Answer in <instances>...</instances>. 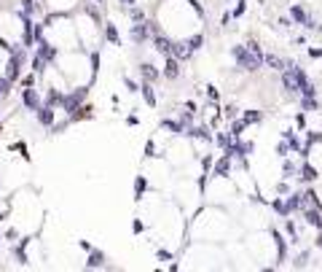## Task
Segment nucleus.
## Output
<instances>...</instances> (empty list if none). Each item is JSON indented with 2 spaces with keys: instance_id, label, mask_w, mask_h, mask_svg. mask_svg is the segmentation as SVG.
<instances>
[{
  "instance_id": "f257e3e1",
  "label": "nucleus",
  "mask_w": 322,
  "mask_h": 272,
  "mask_svg": "<svg viewBox=\"0 0 322 272\" xmlns=\"http://www.w3.org/2000/svg\"><path fill=\"white\" fill-rule=\"evenodd\" d=\"M231 57L234 62H237V67L239 71H245V73H258L263 67V59L258 57V54H253L247 49V43H237V46H231Z\"/></svg>"
},
{
  "instance_id": "f03ea898",
  "label": "nucleus",
  "mask_w": 322,
  "mask_h": 272,
  "mask_svg": "<svg viewBox=\"0 0 322 272\" xmlns=\"http://www.w3.org/2000/svg\"><path fill=\"white\" fill-rule=\"evenodd\" d=\"M129 38H132V43H135V46H143V43L151 41L153 33H151V25H148V19H145V22H132Z\"/></svg>"
},
{
  "instance_id": "7ed1b4c3",
  "label": "nucleus",
  "mask_w": 322,
  "mask_h": 272,
  "mask_svg": "<svg viewBox=\"0 0 322 272\" xmlns=\"http://www.w3.org/2000/svg\"><path fill=\"white\" fill-rule=\"evenodd\" d=\"M231 165H234V154H221V157L215 159V167H212V178H218V181H226V178L231 175Z\"/></svg>"
},
{
  "instance_id": "20e7f679",
  "label": "nucleus",
  "mask_w": 322,
  "mask_h": 272,
  "mask_svg": "<svg viewBox=\"0 0 322 272\" xmlns=\"http://www.w3.org/2000/svg\"><path fill=\"white\" fill-rule=\"evenodd\" d=\"M183 62H180L177 57H172V54H167V57H164V67H161V76L167 81H177L180 76H183Z\"/></svg>"
},
{
  "instance_id": "39448f33",
  "label": "nucleus",
  "mask_w": 322,
  "mask_h": 272,
  "mask_svg": "<svg viewBox=\"0 0 322 272\" xmlns=\"http://www.w3.org/2000/svg\"><path fill=\"white\" fill-rule=\"evenodd\" d=\"M22 105L27 108V111H38V108L43 105V95L38 92L35 87H27V89H22Z\"/></svg>"
},
{
  "instance_id": "423d86ee",
  "label": "nucleus",
  "mask_w": 322,
  "mask_h": 272,
  "mask_svg": "<svg viewBox=\"0 0 322 272\" xmlns=\"http://www.w3.org/2000/svg\"><path fill=\"white\" fill-rule=\"evenodd\" d=\"M193 54H196V51L191 49L188 38H175V41H172V57H177L180 62H188Z\"/></svg>"
},
{
  "instance_id": "0eeeda50",
  "label": "nucleus",
  "mask_w": 322,
  "mask_h": 272,
  "mask_svg": "<svg viewBox=\"0 0 322 272\" xmlns=\"http://www.w3.org/2000/svg\"><path fill=\"white\" fill-rule=\"evenodd\" d=\"M35 119H38V124H41V127H46V129H51L54 124H57V108H51V105H41L35 111Z\"/></svg>"
},
{
  "instance_id": "6e6552de",
  "label": "nucleus",
  "mask_w": 322,
  "mask_h": 272,
  "mask_svg": "<svg viewBox=\"0 0 322 272\" xmlns=\"http://www.w3.org/2000/svg\"><path fill=\"white\" fill-rule=\"evenodd\" d=\"M22 17H30V19H41L43 17V6L41 0H22Z\"/></svg>"
},
{
  "instance_id": "1a4fd4ad",
  "label": "nucleus",
  "mask_w": 322,
  "mask_h": 272,
  "mask_svg": "<svg viewBox=\"0 0 322 272\" xmlns=\"http://www.w3.org/2000/svg\"><path fill=\"white\" fill-rule=\"evenodd\" d=\"M140 95H143V100H145L148 108H156V105H159V95H156V89H153L151 81H140Z\"/></svg>"
},
{
  "instance_id": "9d476101",
  "label": "nucleus",
  "mask_w": 322,
  "mask_h": 272,
  "mask_svg": "<svg viewBox=\"0 0 322 272\" xmlns=\"http://www.w3.org/2000/svg\"><path fill=\"white\" fill-rule=\"evenodd\" d=\"M140 79H143V81H151V84H156L159 79H164V76H161V67L151 65V62H143V65H140Z\"/></svg>"
},
{
  "instance_id": "9b49d317",
  "label": "nucleus",
  "mask_w": 322,
  "mask_h": 272,
  "mask_svg": "<svg viewBox=\"0 0 322 272\" xmlns=\"http://www.w3.org/2000/svg\"><path fill=\"white\" fill-rule=\"evenodd\" d=\"M263 65L269 67V71H277V73H282L287 67V59H282L279 54H263Z\"/></svg>"
},
{
  "instance_id": "f8f14e48",
  "label": "nucleus",
  "mask_w": 322,
  "mask_h": 272,
  "mask_svg": "<svg viewBox=\"0 0 322 272\" xmlns=\"http://www.w3.org/2000/svg\"><path fill=\"white\" fill-rule=\"evenodd\" d=\"M105 253L97 251V248H91L89 251V259H86V269H99V267H105Z\"/></svg>"
},
{
  "instance_id": "ddd939ff",
  "label": "nucleus",
  "mask_w": 322,
  "mask_h": 272,
  "mask_svg": "<svg viewBox=\"0 0 322 272\" xmlns=\"http://www.w3.org/2000/svg\"><path fill=\"white\" fill-rule=\"evenodd\" d=\"M290 19H293L295 22V25H306V22H309L311 17H309V14H306V9H303V6H298V3H293V6H290Z\"/></svg>"
},
{
  "instance_id": "4468645a",
  "label": "nucleus",
  "mask_w": 322,
  "mask_h": 272,
  "mask_svg": "<svg viewBox=\"0 0 322 272\" xmlns=\"http://www.w3.org/2000/svg\"><path fill=\"white\" fill-rule=\"evenodd\" d=\"M105 38H108V43H113V46H121V33H119V27L113 25L111 19H105Z\"/></svg>"
},
{
  "instance_id": "2eb2a0df",
  "label": "nucleus",
  "mask_w": 322,
  "mask_h": 272,
  "mask_svg": "<svg viewBox=\"0 0 322 272\" xmlns=\"http://www.w3.org/2000/svg\"><path fill=\"white\" fill-rule=\"evenodd\" d=\"M298 170H301V165L290 162L287 157L282 159V178H285V181H290V178H298Z\"/></svg>"
},
{
  "instance_id": "dca6fc26",
  "label": "nucleus",
  "mask_w": 322,
  "mask_h": 272,
  "mask_svg": "<svg viewBox=\"0 0 322 272\" xmlns=\"http://www.w3.org/2000/svg\"><path fill=\"white\" fill-rule=\"evenodd\" d=\"M161 129L172 132V135H185V129H183V124H180V119H177V121H172V119H161Z\"/></svg>"
},
{
  "instance_id": "f3484780",
  "label": "nucleus",
  "mask_w": 322,
  "mask_h": 272,
  "mask_svg": "<svg viewBox=\"0 0 322 272\" xmlns=\"http://www.w3.org/2000/svg\"><path fill=\"white\" fill-rule=\"evenodd\" d=\"M145 191H148V178L145 175H137L135 178V199L140 202V199L145 197Z\"/></svg>"
},
{
  "instance_id": "a211bd4d",
  "label": "nucleus",
  "mask_w": 322,
  "mask_h": 272,
  "mask_svg": "<svg viewBox=\"0 0 322 272\" xmlns=\"http://www.w3.org/2000/svg\"><path fill=\"white\" fill-rule=\"evenodd\" d=\"M242 119H245V124L250 127V124H261V121H263V113L253 108V111H245V113H242Z\"/></svg>"
},
{
  "instance_id": "6ab92c4d",
  "label": "nucleus",
  "mask_w": 322,
  "mask_h": 272,
  "mask_svg": "<svg viewBox=\"0 0 322 272\" xmlns=\"http://www.w3.org/2000/svg\"><path fill=\"white\" fill-rule=\"evenodd\" d=\"M11 92H14V81L11 79H6V76H0V97H9L11 95Z\"/></svg>"
},
{
  "instance_id": "aec40b11",
  "label": "nucleus",
  "mask_w": 322,
  "mask_h": 272,
  "mask_svg": "<svg viewBox=\"0 0 322 272\" xmlns=\"http://www.w3.org/2000/svg\"><path fill=\"white\" fill-rule=\"evenodd\" d=\"M127 11H129V19L132 22H145V11L140 9V6H129Z\"/></svg>"
},
{
  "instance_id": "412c9836",
  "label": "nucleus",
  "mask_w": 322,
  "mask_h": 272,
  "mask_svg": "<svg viewBox=\"0 0 322 272\" xmlns=\"http://www.w3.org/2000/svg\"><path fill=\"white\" fill-rule=\"evenodd\" d=\"M145 157H148V159L159 157V154H156V141H148V143H145Z\"/></svg>"
},
{
  "instance_id": "4be33fe9",
  "label": "nucleus",
  "mask_w": 322,
  "mask_h": 272,
  "mask_svg": "<svg viewBox=\"0 0 322 272\" xmlns=\"http://www.w3.org/2000/svg\"><path fill=\"white\" fill-rule=\"evenodd\" d=\"M223 116H226V119H237V105H226V111H223Z\"/></svg>"
},
{
  "instance_id": "5701e85b",
  "label": "nucleus",
  "mask_w": 322,
  "mask_h": 272,
  "mask_svg": "<svg viewBox=\"0 0 322 272\" xmlns=\"http://www.w3.org/2000/svg\"><path fill=\"white\" fill-rule=\"evenodd\" d=\"M207 97L212 100V103H218V97H221V95H218V87H212V84H209V87H207Z\"/></svg>"
},
{
  "instance_id": "b1692460",
  "label": "nucleus",
  "mask_w": 322,
  "mask_h": 272,
  "mask_svg": "<svg viewBox=\"0 0 322 272\" xmlns=\"http://www.w3.org/2000/svg\"><path fill=\"white\" fill-rule=\"evenodd\" d=\"M245 11H247V3H245V0H239V3H237V9H234V17H242Z\"/></svg>"
},
{
  "instance_id": "393cba45",
  "label": "nucleus",
  "mask_w": 322,
  "mask_h": 272,
  "mask_svg": "<svg viewBox=\"0 0 322 272\" xmlns=\"http://www.w3.org/2000/svg\"><path fill=\"white\" fill-rule=\"evenodd\" d=\"M143 229H145V224L140 221V219H135V221H132V232H135V235H140Z\"/></svg>"
},
{
  "instance_id": "a878e982",
  "label": "nucleus",
  "mask_w": 322,
  "mask_h": 272,
  "mask_svg": "<svg viewBox=\"0 0 322 272\" xmlns=\"http://www.w3.org/2000/svg\"><path fill=\"white\" fill-rule=\"evenodd\" d=\"M156 256H159L161 261H169V259H172V253H169V251H164V248H159V251H156Z\"/></svg>"
},
{
  "instance_id": "bb28decb",
  "label": "nucleus",
  "mask_w": 322,
  "mask_h": 272,
  "mask_svg": "<svg viewBox=\"0 0 322 272\" xmlns=\"http://www.w3.org/2000/svg\"><path fill=\"white\" fill-rule=\"evenodd\" d=\"M229 22H231V11H226L223 17H221V25H223V27H229Z\"/></svg>"
},
{
  "instance_id": "cd10ccee",
  "label": "nucleus",
  "mask_w": 322,
  "mask_h": 272,
  "mask_svg": "<svg viewBox=\"0 0 322 272\" xmlns=\"http://www.w3.org/2000/svg\"><path fill=\"white\" fill-rule=\"evenodd\" d=\"M78 248H83V251H91V243H89V240H78Z\"/></svg>"
},
{
  "instance_id": "c85d7f7f",
  "label": "nucleus",
  "mask_w": 322,
  "mask_h": 272,
  "mask_svg": "<svg viewBox=\"0 0 322 272\" xmlns=\"http://www.w3.org/2000/svg\"><path fill=\"white\" fill-rule=\"evenodd\" d=\"M309 57H314V59H319V57H322V49H309Z\"/></svg>"
},
{
  "instance_id": "c756f323",
  "label": "nucleus",
  "mask_w": 322,
  "mask_h": 272,
  "mask_svg": "<svg viewBox=\"0 0 322 272\" xmlns=\"http://www.w3.org/2000/svg\"><path fill=\"white\" fill-rule=\"evenodd\" d=\"M119 3L124 6V9H129V6H137V0H119Z\"/></svg>"
},
{
  "instance_id": "7c9ffc66",
  "label": "nucleus",
  "mask_w": 322,
  "mask_h": 272,
  "mask_svg": "<svg viewBox=\"0 0 322 272\" xmlns=\"http://www.w3.org/2000/svg\"><path fill=\"white\" fill-rule=\"evenodd\" d=\"M94 3H97V6H105V0H94Z\"/></svg>"
}]
</instances>
